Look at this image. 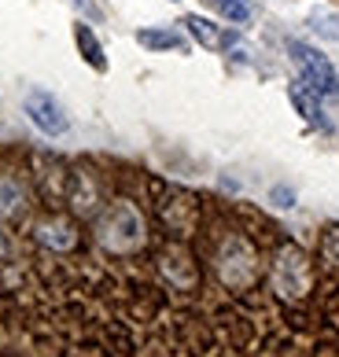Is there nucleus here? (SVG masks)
Wrapping results in <instances>:
<instances>
[{
	"label": "nucleus",
	"instance_id": "nucleus-5",
	"mask_svg": "<svg viewBox=\"0 0 339 357\" xmlns=\"http://www.w3.org/2000/svg\"><path fill=\"white\" fill-rule=\"evenodd\" d=\"M185 26H188V33L195 37V41L206 45V48H229V45H236V33H232V30H218V26L206 22L203 15H185Z\"/></svg>",
	"mask_w": 339,
	"mask_h": 357
},
{
	"label": "nucleus",
	"instance_id": "nucleus-7",
	"mask_svg": "<svg viewBox=\"0 0 339 357\" xmlns=\"http://www.w3.org/2000/svg\"><path fill=\"white\" fill-rule=\"evenodd\" d=\"M74 41H77V48H82V56H85V63L93 70H107V59H103V48H100V41H96V33L89 30L85 22H77L74 26Z\"/></svg>",
	"mask_w": 339,
	"mask_h": 357
},
{
	"label": "nucleus",
	"instance_id": "nucleus-12",
	"mask_svg": "<svg viewBox=\"0 0 339 357\" xmlns=\"http://www.w3.org/2000/svg\"><path fill=\"white\" fill-rule=\"evenodd\" d=\"M22 203V188L11 177H0V214H15Z\"/></svg>",
	"mask_w": 339,
	"mask_h": 357
},
{
	"label": "nucleus",
	"instance_id": "nucleus-10",
	"mask_svg": "<svg viewBox=\"0 0 339 357\" xmlns=\"http://www.w3.org/2000/svg\"><path fill=\"white\" fill-rule=\"evenodd\" d=\"M306 26H310L317 37H324V41H336V45H339V15H336V11L314 8V11H310V19H306Z\"/></svg>",
	"mask_w": 339,
	"mask_h": 357
},
{
	"label": "nucleus",
	"instance_id": "nucleus-1",
	"mask_svg": "<svg viewBox=\"0 0 339 357\" xmlns=\"http://www.w3.org/2000/svg\"><path fill=\"white\" fill-rule=\"evenodd\" d=\"M288 56L299 67L303 85H310L317 96H336V92H339V74H336L329 56H321V52L310 48L306 41H288Z\"/></svg>",
	"mask_w": 339,
	"mask_h": 357
},
{
	"label": "nucleus",
	"instance_id": "nucleus-8",
	"mask_svg": "<svg viewBox=\"0 0 339 357\" xmlns=\"http://www.w3.org/2000/svg\"><path fill=\"white\" fill-rule=\"evenodd\" d=\"M37 240L56 250H67V247H74V229L67 221H45V225H37Z\"/></svg>",
	"mask_w": 339,
	"mask_h": 357
},
{
	"label": "nucleus",
	"instance_id": "nucleus-9",
	"mask_svg": "<svg viewBox=\"0 0 339 357\" xmlns=\"http://www.w3.org/2000/svg\"><path fill=\"white\" fill-rule=\"evenodd\" d=\"M137 41L144 48H151V52H174V48L181 52V48H185V37L174 33V30H140Z\"/></svg>",
	"mask_w": 339,
	"mask_h": 357
},
{
	"label": "nucleus",
	"instance_id": "nucleus-13",
	"mask_svg": "<svg viewBox=\"0 0 339 357\" xmlns=\"http://www.w3.org/2000/svg\"><path fill=\"white\" fill-rule=\"evenodd\" d=\"M273 203L288 210V206H295V192H292V188H284V184H280V188H273Z\"/></svg>",
	"mask_w": 339,
	"mask_h": 357
},
{
	"label": "nucleus",
	"instance_id": "nucleus-4",
	"mask_svg": "<svg viewBox=\"0 0 339 357\" xmlns=\"http://www.w3.org/2000/svg\"><path fill=\"white\" fill-rule=\"evenodd\" d=\"M273 284L288 298H299L306 291V258L299 247H284L277 255V261H273Z\"/></svg>",
	"mask_w": 339,
	"mask_h": 357
},
{
	"label": "nucleus",
	"instance_id": "nucleus-2",
	"mask_svg": "<svg viewBox=\"0 0 339 357\" xmlns=\"http://www.w3.org/2000/svg\"><path fill=\"white\" fill-rule=\"evenodd\" d=\"M140 232H144V225H140V214L129 203H114L107 210V218L100 221V243L111 247V250H129L140 243Z\"/></svg>",
	"mask_w": 339,
	"mask_h": 357
},
{
	"label": "nucleus",
	"instance_id": "nucleus-11",
	"mask_svg": "<svg viewBox=\"0 0 339 357\" xmlns=\"http://www.w3.org/2000/svg\"><path fill=\"white\" fill-rule=\"evenodd\" d=\"M206 8H214L221 19L229 22H247L251 19V0H203Z\"/></svg>",
	"mask_w": 339,
	"mask_h": 357
},
{
	"label": "nucleus",
	"instance_id": "nucleus-3",
	"mask_svg": "<svg viewBox=\"0 0 339 357\" xmlns=\"http://www.w3.org/2000/svg\"><path fill=\"white\" fill-rule=\"evenodd\" d=\"M26 114H30V122L41 129L45 137H63L70 129V118L63 111V103L45 89H33L30 96H26Z\"/></svg>",
	"mask_w": 339,
	"mask_h": 357
},
{
	"label": "nucleus",
	"instance_id": "nucleus-14",
	"mask_svg": "<svg viewBox=\"0 0 339 357\" xmlns=\"http://www.w3.org/2000/svg\"><path fill=\"white\" fill-rule=\"evenodd\" d=\"M324 255H329L332 261H339V229H332L329 236H324Z\"/></svg>",
	"mask_w": 339,
	"mask_h": 357
},
{
	"label": "nucleus",
	"instance_id": "nucleus-6",
	"mask_svg": "<svg viewBox=\"0 0 339 357\" xmlns=\"http://www.w3.org/2000/svg\"><path fill=\"white\" fill-rule=\"evenodd\" d=\"M292 103L299 107V114L306 118L310 126H317V129H329V118H324V111H321V103H317V92L310 89V85H292Z\"/></svg>",
	"mask_w": 339,
	"mask_h": 357
}]
</instances>
